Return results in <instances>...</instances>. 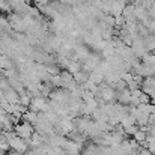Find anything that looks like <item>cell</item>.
<instances>
[{
	"label": "cell",
	"instance_id": "cell-1",
	"mask_svg": "<svg viewBox=\"0 0 155 155\" xmlns=\"http://www.w3.org/2000/svg\"><path fill=\"white\" fill-rule=\"evenodd\" d=\"M134 139L137 140V142H143L146 137H145V131H136L134 133Z\"/></svg>",
	"mask_w": 155,
	"mask_h": 155
}]
</instances>
